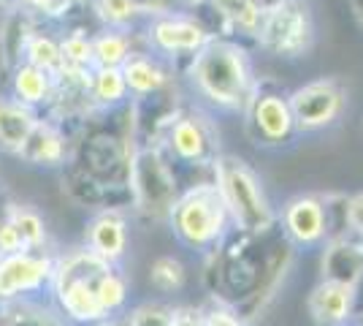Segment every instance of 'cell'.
Returning a JSON list of instances; mask_svg holds the SVG:
<instances>
[{
	"label": "cell",
	"mask_w": 363,
	"mask_h": 326,
	"mask_svg": "<svg viewBox=\"0 0 363 326\" xmlns=\"http://www.w3.org/2000/svg\"><path fill=\"white\" fill-rule=\"evenodd\" d=\"M190 79L198 93L223 109H247L257 95L250 58L230 41L212 38L198 49L190 63Z\"/></svg>",
	"instance_id": "1"
},
{
	"label": "cell",
	"mask_w": 363,
	"mask_h": 326,
	"mask_svg": "<svg viewBox=\"0 0 363 326\" xmlns=\"http://www.w3.org/2000/svg\"><path fill=\"white\" fill-rule=\"evenodd\" d=\"M212 169L214 185L225 202L230 220L247 234L269 232L274 223V210L255 171L250 169L242 158L233 156H217Z\"/></svg>",
	"instance_id": "2"
},
{
	"label": "cell",
	"mask_w": 363,
	"mask_h": 326,
	"mask_svg": "<svg viewBox=\"0 0 363 326\" xmlns=\"http://www.w3.org/2000/svg\"><path fill=\"white\" fill-rule=\"evenodd\" d=\"M104 259H98L90 250H82V253H71L68 259H62L60 264H55V294L60 302V310L79 324H98L108 318L98 294H95V280L101 278V272L106 269Z\"/></svg>",
	"instance_id": "3"
},
{
	"label": "cell",
	"mask_w": 363,
	"mask_h": 326,
	"mask_svg": "<svg viewBox=\"0 0 363 326\" xmlns=\"http://www.w3.org/2000/svg\"><path fill=\"white\" fill-rule=\"evenodd\" d=\"M168 215H171V226H174L177 237L184 245L196 250L214 245L223 237L228 220H230L217 185L190 188L187 193L177 196Z\"/></svg>",
	"instance_id": "4"
},
{
	"label": "cell",
	"mask_w": 363,
	"mask_h": 326,
	"mask_svg": "<svg viewBox=\"0 0 363 326\" xmlns=\"http://www.w3.org/2000/svg\"><path fill=\"white\" fill-rule=\"evenodd\" d=\"M255 36L260 47L272 55H279V58L303 55L315 38L309 3L306 0H277L272 6H266Z\"/></svg>",
	"instance_id": "5"
},
{
	"label": "cell",
	"mask_w": 363,
	"mask_h": 326,
	"mask_svg": "<svg viewBox=\"0 0 363 326\" xmlns=\"http://www.w3.org/2000/svg\"><path fill=\"white\" fill-rule=\"evenodd\" d=\"M128 174H130L133 202L141 212L150 215L171 212L177 202V180L157 150H138L128 166Z\"/></svg>",
	"instance_id": "6"
},
{
	"label": "cell",
	"mask_w": 363,
	"mask_h": 326,
	"mask_svg": "<svg viewBox=\"0 0 363 326\" xmlns=\"http://www.w3.org/2000/svg\"><path fill=\"white\" fill-rule=\"evenodd\" d=\"M290 112H293V123L301 131H320L328 128L339 120V114L345 112L347 95L342 90L339 82L333 79H318L298 87L288 98Z\"/></svg>",
	"instance_id": "7"
},
{
	"label": "cell",
	"mask_w": 363,
	"mask_h": 326,
	"mask_svg": "<svg viewBox=\"0 0 363 326\" xmlns=\"http://www.w3.org/2000/svg\"><path fill=\"white\" fill-rule=\"evenodd\" d=\"M55 278V259L38 250H19L0 256V302H14L16 296L38 291Z\"/></svg>",
	"instance_id": "8"
},
{
	"label": "cell",
	"mask_w": 363,
	"mask_h": 326,
	"mask_svg": "<svg viewBox=\"0 0 363 326\" xmlns=\"http://www.w3.org/2000/svg\"><path fill=\"white\" fill-rule=\"evenodd\" d=\"M168 147L179 161H187V163H214L217 158L212 128L198 114H179L171 120Z\"/></svg>",
	"instance_id": "9"
},
{
	"label": "cell",
	"mask_w": 363,
	"mask_h": 326,
	"mask_svg": "<svg viewBox=\"0 0 363 326\" xmlns=\"http://www.w3.org/2000/svg\"><path fill=\"white\" fill-rule=\"evenodd\" d=\"M150 44L157 52H166V55H182V52H193L196 55L201 47H206L212 38L209 33L203 31V25H198L196 19L179 14H166V16H155L150 22V31H147Z\"/></svg>",
	"instance_id": "10"
},
{
	"label": "cell",
	"mask_w": 363,
	"mask_h": 326,
	"mask_svg": "<svg viewBox=\"0 0 363 326\" xmlns=\"http://www.w3.org/2000/svg\"><path fill=\"white\" fill-rule=\"evenodd\" d=\"M282 220H285V232L296 245H318L328 234V210L318 196L290 199Z\"/></svg>",
	"instance_id": "11"
},
{
	"label": "cell",
	"mask_w": 363,
	"mask_h": 326,
	"mask_svg": "<svg viewBox=\"0 0 363 326\" xmlns=\"http://www.w3.org/2000/svg\"><path fill=\"white\" fill-rule=\"evenodd\" d=\"M252 114V128H255L257 139L266 144H279L293 134V112H290L288 98L277 93H257L250 104Z\"/></svg>",
	"instance_id": "12"
},
{
	"label": "cell",
	"mask_w": 363,
	"mask_h": 326,
	"mask_svg": "<svg viewBox=\"0 0 363 326\" xmlns=\"http://www.w3.org/2000/svg\"><path fill=\"white\" fill-rule=\"evenodd\" d=\"M355 305V286L339 280H323L309 294V313L320 326H342Z\"/></svg>",
	"instance_id": "13"
},
{
	"label": "cell",
	"mask_w": 363,
	"mask_h": 326,
	"mask_svg": "<svg viewBox=\"0 0 363 326\" xmlns=\"http://www.w3.org/2000/svg\"><path fill=\"white\" fill-rule=\"evenodd\" d=\"M87 248L106 264H117L128 248V223L120 212L106 210L87 226Z\"/></svg>",
	"instance_id": "14"
},
{
	"label": "cell",
	"mask_w": 363,
	"mask_h": 326,
	"mask_svg": "<svg viewBox=\"0 0 363 326\" xmlns=\"http://www.w3.org/2000/svg\"><path fill=\"white\" fill-rule=\"evenodd\" d=\"M16 156L33 163V166H57L65 158V139L52 123L38 120L35 128L30 131V136L16 150Z\"/></svg>",
	"instance_id": "15"
},
{
	"label": "cell",
	"mask_w": 363,
	"mask_h": 326,
	"mask_svg": "<svg viewBox=\"0 0 363 326\" xmlns=\"http://www.w3.org/2000/svg\"><path fill=\"white\" fill-rule=\"evenodd\" d=\"M38 117L35 109L25 107L16 98H0V147L16 153L22 147V141L30 136Z\"/></svg>",
	"instance_id": "16"
},
{
	"label": "cell",
	"mask_w": 363,
	"mask_h": 326,
	"mask_svg": "<svg viewBox=\"0 0 363 326\" xmlns=\"http://www.w3.org/2000/svg\"><path fill=\"white\" fill-rule=\"evenodd\" d=\"M120 68L125 82H128V90L136 93L138 98L160 93L168 85V71L155 58H150V55H136L133 52Z\"/></svg>",
	"instance_id": "17"
},
{
	"label": "cell",
	"mask_w": 363,
	"mask_h": 326,
	"mask_svg": "<svg viewBox=\"0 0 363 326\" xmlns=\"http://www.w3.org/2000/svg\"><path fill=\"white\" fill-rule=\"evenodd\" d=\"M33 22L30 11L28 9H11L9 14L3 16V31H0V52H3V60L9 68H16L19 63L25 60V47H28V38L33 36Z\"/></svg>",
	"instance_id": "18"
},
{
	"label": "cell",
	"mask_w": 363,
	"mask_h": 326,
	"mask_svg": "<svg viewBox=\"0 0 363 326\" xmlns=\"http://www.w3.org/2000/svg\"><path fill=\"white\" fill-rule=\"evenodd\" d=\"M11 90H14L16 101H22L25 107L35 109L38 104L52 101L55 77L30 65V63H19L14 68V77H11Z\"/></svg>",
	"instance_id": "19"
},
{
	"label": "cell",
	"mask_w": 363,
	"mask_h": 326,
	"mask_svg": "<svg viewBox=\"0 0 363 326\" xmlns=\"http://www.w3.org/2000/svg\"><path fill=\"white\" fill-rule=\"evenodd\" d=\"M209 3L230 28L247 33V36H255L263 11H266L263 0H209Z\"/></svg>",
	"instance_id": "20"
},
{
	"label": "cell",
	"mask_w": 363,
	"mask_h": 326,
	"mask_svg": "<svg viewBox=\"0 0 363 326\" xmlns=\"http://www.w3.org/2000/svg\"><path fill=\"white\" fill-rule=\"evenodd\" d=\"M128 95V82L122 77V68L111 65H95L90 71V98L98 104H120Z\"/></svg>",
	"instance_id": "21"
},
{
	"label": "cell",
	"mask_w": 363,
	"mask_h": 326,
	"mask_svg": "<svg viewBox=\"0 0 363 326\" xmlns=\"http://www.w3.org/2000/svg\"><path fill=\"white\" fill-rule=\"evenodd\" d=\"M6 217L14 223V229L22 237V245L25 250H41L46 242V226L44 217L38 215L30 207H22V204H11L6 210Z\"/></svg>",
	"instance_id": "22"
},
{
	"label": "cell",
	"mask_w": 363,
	"mask_h": 326,
	"mask_svg": "<svg viewBox=\"0 0 363 326\" xmlns=\"http://www.w3.org/2000/svg\"><path fill=\"white\" fill-rule=\"evenodd\" d=\"M133 55L130 38L122 31H106L92 41V65H111L120 68Z\"/></svg>",
	"instance_id": "23"
},
{
	"label": "cell",
	"mask_w": 363,
	"mask_h": 326,
	"mask_svg": "<svg viewBox=\"0 0 363 326\" xmlns=\"http://www.w3.org/2000/svg\"><path fill=\"white\" fill-rule=\"evenodd\" d=\"M22 63H30L35 68H41L46 74H60L62 68V52L60 44L55 38H49L44 33H33L28 38V47H25V60Z\"/></svg>",
	"instance_id": "24"
},
{
	"label": "cell",
	"mask_w": 363,
	"mask_h": 326,
	"mask_svg": "<svg viewBox=\"0 0 363 326\" xmlns=\"http://www.w3.org/2000/svg\"><path fill=\"white\" fill-rule=\"evenodd\" d=\"M95 294H98V302H101V308H104L106 315L122 310V305H125V299H128V283H125V278L114 269V264L106 266V269L101 272V278L95 280Z\"/></svg>",
	"instance_id": "25"
},
{
	"label": "cell",
	"mask_w": 363,
	"mask_h": 326,
	"mask_svg": "<svg viewBox=\"0 0 363 326\" xmlns=\"http://www.w3.org/2000/svg\"><path fill=\"white\" fill-rule=\"evenodd\" d=\"M187 280V272H184V264L174 256H160L155 259L150 266V283L163 291V294H171V291H179Z\"/></svg>",
	"instance_id": "26"
},
{
	"label": "cell",
	"mask_w": 363,
	"mask_h": 326,
	"mask_svg": "<svg viewBox=\"0 0 363 326\" xmlns=\"http://www.w3.org/2000/svg\"><path fill=\"white\" fill-rule=\"evenodd\" d=\"M92 9L108 28H125L141 14L136 0H92Z\"/></svg>",
	"instance_id": "27"
},
{
	"label": "cell",
	"mask_w": 363,
	"mask_h": 326,
	"mask_svg": "<svg viewBox=\"0 0 363 326\" xmlns=\"http://www.w3.org/2000/svg\"><path fill=\"white\" fill-rule=\"evenodd\" d=\"M62 65L68 68H90L92 65V41L82 33H71L60 41Z\"/></svg>",
	"instance_id": "28"
},
{
	"label": "cell",
	"mask_w": 363,
	"mask_h": 326,
	"mask_svg": "<svg viewBox=\"0 0 363 326\" xmlns=\"http://www.w3.org/2000/svg\"><path fill=\"white\" fill-rule=\"evenodd\" d=\"M171 315H174V308H168L163 302H147V305H138L136 310L128 315V324L130 326H168L171 324Z\"/></svg>",
	"instance_id": "29"
},
{
	"label": "cell",
	"mask_w": 363,
	"mask_h": 326,
	"mask_svg": "<svg viewBox=\"0 0 363 326\" xmlns=\"http://www.w3.org/2000/svg\"><path fill=\"white\" fill-rule=\"evenodd\" d=\"M9 326H62L55 315L30 305H14L9 310Z\"/></svg>",
	"instance_id": "30"
},
{
	"label": "cell",
	"mask_w": 363,
	"mask_h": 326,
	"mask_svg": "<svg viewBox=\"0 0 363 326\" xmlns=\"http://www.w3.org/2000/svg\"><path fill=\"white\" fill-rule=\"evenodd\" d=\"M19 250H25L22 237L14 229V223L9 217H3L0 220V256H11V253H19Z\"/></svg>",
	"instance_id": "31"
},
{
	"label": "cell",
	"mask_w": 363,
	"mask_h": 326,
	"mask_svg": "<svg viewBox=\"0 0 363 326\" xmlns=\"http://www.w3.org/2000/svg\"><path fill=\"white\" fill-rule=\"evenodd\" d=\"M345 220H347V226L352 229V232L361 234V237H363V193L352 196V199L347 202V210H345Z\"/></svg>",
	"instance_id": "32"
},
{
	"label": "cell",
	"mask_w": 363,
	"mask_h": 326,
	"mask_svg": "<svg viewBox=\"0 0 363 326\" xmlns=\"http://www.w3.org/2000/svg\"><path fill=\"white\" fill-rule=\"evenodd\" d=\"M19 3H25L28 11H41V14H49V16L65 14V9H68L65 0H19Z\"/></svg>",
	"instance_id": "33"
},
{
	"label": "cell",
	"mask_w": 363,
	"mask_h": 326,
	"mask_svg": "<svg viewBox=\"0 0 363 326\" xmlns=\"http://www.w3.org/2000/svg\"><path fill=\"white\" fill-rule=\"evenodd\" d=\"M203 326H244V321L239 315H233L230 310H223V308H214L203 315Z\"/></svg>",
	"instance_id": "34"
},
{
	"label": "cell",
	"mask_w": 363,
	"mask_h": 326,
	"mask_svg": "<svg viewBox=\"0 0 363 326\" xmlns=\"http://www.w3.org/2000/svg\"><path fill=\"white\" fill-rule=\"evenodd\" d=\"M168 326H203V313L190 310V308H177Z\"/></svg>",
	"instance_id": "35"
},
{
	"label": "cell",
	"mask_w": 363,
	"mask_h": 326,
	"mask_svg": "<svg viewBox=\"0 0 363 326\" xmlns=\"http://www.w3.org/2000/svg\"><path fill=\"white\" fill-rule=\"evenodd\" d=\"M95 326H130V324H128V318H114V315H108V318L98 321Z\"/></svg>",
	"instance_id": "36"
}]
</instances>
